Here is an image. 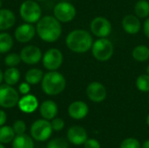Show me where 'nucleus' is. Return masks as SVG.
Listing matches in <instances>:
<instances>
[{
  "label": "nucleus",
  "instance_id": "8",
  "mask_svg": "<svg viewBox=\"0 0 149 148\" xmlns=\"http://www.w3.org/2000/svg\"><path fill=\"white\" fill-rule=\"evenodd\" d=\"M113 31V25L111 21L102 16L94 17L90 23V31L91 33L100 38H107Z\"/></svg>",
  "mask_w": 149,
  "mask_h": 148
},
{
  "label": "nucleus",
  "instance_id": "32",
  "mask_svg": "<svg viewBox=\"0 0 149 148\" xmlns=\"http://www.w3.org/2000/svg\"><path fill=\"white\" fill-rule=\"evenodd\" d=\"M52 130L55 132H60L64 129L65 127V121L64 120H62L61 118H54L53 120H52L51 122Z\"/></svg>",
  "mask_w": 149,
  "mask_h": 148
},
{
  "label": "nucleus",
  "instance_id": "27",
  "mask_svg": "<svg viewBox=\"0 0 149 148\" xmlns=\"http://www.w3.org/2000/svg\"><path fill=\"white\" fill-rule=\"evenodd\" d=\"M135 86L141 92H149V75L147 73L141 74L135 80Z\"/></svg>",
  "mask_w": 149,
  "mask_h": 148
},
{
  "label": "nucleus",
  "instance_id": "34",
  "mask_svg": "<svg viewBox=\"0 0 149 148\" xmlns=\"http://www.w3.org/2000/svg\"><path fill=\"white\" fill-rule=\"evenodd\" d=\"M31 91V86H30V84L27 83L26 81L25 82H23L19 85L18 86V92L23 94V95H26V94H29Z\"/></svg>",
  "mask_w": 149,
  "mask_h": 148
},
{
  "label": "nucleus",
  "instance_id": "29",
  "mask_svg": "<svg viewBox=\"0 0 149 148\" xmlns=\"http://www.w3.org/2000/svg\"><path fill=\"white\" fill-rule=\"evenodd\" d=\"M46 148H69L68 142L63 138H55L50 140Z\"/></svg>",
  "mask_w": 149,
  "mask_h": 148
},
{
  "label": "nucleus",
  "instance_id": "14",
  "mask_svg": "<svg viewBox=\"0 0 149 148\" xmlns=\"http://www.w3.org/2000/svg\"><path fill=\"white\" fill-rule=\"evenodd\" d=\"M36 34V27L30 23H25L19 25L14 31V36L17 41L25 44L30 42Z\"/></svg>",
  "mask_w": 149,
  "mask_h": 148
},
{
  "label": "nucleus",
  "instance_id": "24",
  "mask_svg": "<svg viewBox=\"0 0 149 148\" xmlns=\"http://www.w3.org/2000/svg\"><path fill=\"white\" fill-rule=\"evenodd\" d=\"M44 77V72L38 68H32L27 71L25 73L24 79L27 83L30 85H38L39 84Z\"/></svg>",
  "mask_w": 149,
  "mask_h": 148
},
{
  "label": "nucleus",
  "instance_id": "9",
  "mask_svg": "<svg viewBox=\"0 0 149 148\" xmlns=\"http://www.w3.org/2000/svg\"><path fill=\"white\" fill-rule=\"evenodd\" d=\"M19 101V93L12 85H0V106L3 108H12Z\"/></svg>",
  "mask_w": 149,
  "mask_h": 148
},
{
  "label": "nucleus",
  "instance_id": "43",
  "mask_svg": "<svg viewBox=\"0 0 149 148\" xmlns=\"http://www.w3.org/2000/svg\"><path fill=\"white\" fill-rule=\"evenodd\" d=\"M35 1H37V2H42V1H45V0H35Z\"/></svg>",
  "mask_w": 149,
  "mask_h": 148
},
{
  "label": "nucleus",
  "instance_id": "6",
  "mask_svg": "<svg viewBox=\"0 0 149 148\" xmlns=\"http://www.w3.org/2000/svg\"><path fill=\"white\" fill-rule=\"evenodd\" d=\"M52 132L53 130L51 122L45 119H40L34 121L30 129L31 138L39 142L46 141L52 136Z\"/></svg>",
  "mask_w": 149,
  "mask_h": 148
},
{
  "label": "nucleus",
  "instance_id": "22",
  "mask_svg": "<svg viewBox=\"0 0 149 148\" xmlns=\"http://www.w3.org/2000/svg\"><path fill=\"white\" fill-rule=\"evenodd\" d=\"M134 14L141 19L149 17V2L148 0H138L134 7Z\"/></svg>",
  "mask_w": 149,
  "mask_h": 148
},
{
  "label": "nucleus",
  "instance_id": "36",
  "mask_svg": "<svg viewBox=\"0 0 149 148\" xmlns=\"http://www.w3.org/2000/svg\"><path fill=\"white\" fill-rule=\"evenodd\" d=\"M7 120V114L3 110H0V126H4Z\"/></svg>",
  "mask_w": 149,
  "mask_h": 148
},
{
  "label": "nucleus",
  "instance_id": "1",
  "mask_svg": "<svg viewBox=\"0 0 149 148\" xmlns=\"http://www.w3.org/2000/svg\"><path fill=\"white\" fill-rule=\"evenodd\" d=\"M93 44V34L84 29H75L70 31L65 38L67 48L78 54H83L91 51Z\"/></svg>",
  "mask_w": 149,
  "mask_h": 148
},
{
  "label": "nucleus",
  "instance_id": "16",
  "mask_svg": "<svg viewBox=\"0 0 149 148\" xmlns=\"http://www.w3.org/2000/svg\"><path fill=\"white\" fill-rule=\"evenodd\" d=\"M89 113L88 105L82 100H76L70 104L68 107L69 116L76 120L85 119Z\"/></svg>",
  "mask_w": 149,
  "mask_h": 148
},
{
  "label": "nucleus",
  "instance_id": "7",
  "mask_svg": "<svg viewBox=\"0 0 149 148\" xmlns=\"http://www.w3.org/2000/svg\"><path fill=\"white\" fill-rule=\"evenodd\" d=\"M77 15V10L75 6L65 1L58 3L53 8V16L60 23H70Z\"/></svg>",
  "mask_w": 149,
  "mask_h": 148
},
{
  "label": "nucleus",
  "instance_id": "19",
  "mask_svg": "<svg viewBox=\"0 0 149 148\" xmlns=\"http://www.w3.org/2000/svg\"><path fill=\"white\" fill-rule=\"evenodd\" d=\"M16 22L14 12L9 9H0V31H3L10 29Z\"/></svg>",
  "mask_w": 149,
  "mask_h": 148
},
{
  "label": "nucleus",
  "instance_id": "3",
  "mask_svg": "<svg viewBox=\"0 0 149 148\" xmlns=\"http://www.w3.org/2000/svg\"><path fill=\"white\" fill-rule=\"evenodd\" d=\"M43 92L49 96H56L64 92L66 87L65 76L58 71H49L44 74L41 81Z\"/></svg>",
  "mask_w": 149,
  "mask_h": 148
},
{
  "label": "nucleus",
  "instance_id": "38",
  "mask_svg": "<svg viewBox=\"0 0 149 148\" xmlns=\"http://www.w3.org/2000/svg\"><path fill=\"white\" fill-rule=\"evenodd\" d=\"M3 80V72L1 71V69H0V85L2 84Z\"/></svg>",
  "mask_w": 149,
  "mask_h": 148
},
{
  "label": "nucleus",
  "instance_id": "41",
  "mask_svg": "<svg viewBox=\"0 0 149 148\" xmlns=\"http://www.w3.org/2000/svg\"><path fill=\"white\" fill-rule=\"evenodd\" d=\"M0 148H5L4 147V146H3V144L0 143Z\"/></svg>",
  "mask_w": 149,
  "mask_h": 148
},
{
  "label": "nucleus",
  "instance_id": "15",
  "mask_svg": "<svg viewBox=\"0 0 149 148\" xmlns=\"http://www.w3.org/2000/svg\"><path fill=\"white\" fill-rule=\"evenodd\" d=\"M67 139L74 146H81L88 139L86 129L79 126H72L67 131Z\"/></svg>",
  "mask_w": 149,
  "mask_h": 148
},
{
  "label": "nucleus",
  "instance_id": "37",
  "mask_svg": "<svg viewBox=\"0 0 149 148\" xmlns=\"http://www.w3.org/2000/svg\"><path fill=\"white\" fill-rule=\"evenodd\" d=\"M141 148H149V140H146L143 144H142V147Z\"/></svg>",
  "mask_w": 149,
  "mask_h": 148
},
{
  "label": "nucleus",
  "instance_id": "13",
  "mask_svg": "<svg viewBox=\"0 0 149 148\" xmlns=\"http://www.w3.org/2000/svg\"><path fill=\"white\" fill-rule=\"evenodd\" d=\"M121 26L123 31L129 35L138 34L142 29V24L141 18H139L135 14L126 15L121 21Z\"/></svg>",
  "mask_w": 149,
  "mask_h": 148
},
{
  "label": "nucleus",
  "instance_id": "2",
  "mask_svg": "<svg viewBox=\"0 0 149 148\" xmlns=\"http://www.w3.org/2000/svg\"><path fill=\"white\" fill-rule=\"evenodd\" d=\"M36 32L43 41L53 43L57 41L62 34L61 23L54 16L42 17L37 22Z\"/></svg>",
  "mask_w": 149,
  "mask_h": 148
},
{
  "label": "nucleus",
  "instance_id": "33",
  "mask_svg": "<svg viewBox=\"0 0 149 148\" xmlns=\"http://www.w3.org/2000/svg\"><path fill=\"white\" fill-rule=\"evenodd\" d=\"M84 148H100V144L97 140L87 139L84 143Z\"/></svg>",
  "mask_w": 149,
  "mask_h": 148
},
{
  "label": "nucleus",
  "instance_id": "23",
  "mask_svg": "<svg viewBox=\"0 0 149 148\" xmlns=\"http://www.w3.org/2000/svg\"><path fill=\"white\" fill-rule=\"evenodd\" d=\"M20 79V72L16 67H9L3 72V80L5 84L14 85L18 83Z\"/></svg>",
  "mask_w": 149,
  "mask_h": 148
},
{
  "label": "nucleus",
  "instance_id": "44",
  "mask_svg": "<svg viewBox=\"0 0 149 148\" xmlns=\"http://www.w3.org/2000/svg\"><path fill=\"white\" fill-rule=\"evenodd\" d=\"M149 93V92H148ZM148 103H149V94H148Z\"/></svg>",
  "mask_w": 149,
  "mask_h": 148
},
{
  "label": "nucleus",
  "instance_id": "39",
  "mask_svg": "<svg viewBox=\"0 0 149 148\" xmlns=\"http://www.w3.org/2000/svg\"><path fill=\"white\" fill-rule=\"evenodd\" d=\"M146 73L149 75V65H148L147 67H146Z\"/></svg>",
  "mask_w": 149,
  "mask_h": 148
},
{
  "label": "nucleus",
  "instance_id": "10",
  "mask_svg": "<svg viewBox=\"0 0 149 148\" xmlns=\"http://www.w3.org/2000/svg\"><path fill=\"white\" fill-rule=\"evenodd\" d=\"M64 56L58 48H50L47 50L42 58L44 67L48 71H57L63 64Z\"/></svg>",
  "mask_w": 149,
  "mask_h": 148
},
{
  "label": "nucleus",
  "instance_id": "17",
  "mask_svg": "<svg viewBox=\"0 0 149 148\" xmlns=\"http://www.w3.org/2000/svg\"><path fill=\"white\" fill-rule=\"evenodd\" d=\"M18 108L24 113H32L38 107V99L31 94L24 95L17 103Z\"/></svg>",
  "mask_w": 149,
  "mask_h": 148
},
{
  "label": "nucleus",
  "instance_id": "40",
  "mask_svg": "<svg viewBox=\"0 0 149 148\" xmlns=\"http://www.w3.org/2000/svg\"><path fill=\"white\" fill-rule=\"evenodd\" d=\"M146 121H147V124H148V126H149V113H148V115L147 116V120H146Z\"/></svg>",
  "mask_w": 149,
  "mask_h": 148
},
{
  "label": "nucleus",
  "instance_id": "35",
  "mask_svg": "<svg viewBox=\"0 0 149 148\" xmlns=\"http://www.w3.org/2000/svg\"><path fill=\"white\" fill-rule=\"evenodd\" d=\"M142 30H143V32H144V35L146 36V38L149 39V17L145 19L143 25H142Z\"/></svg>",
  "mask_w": 149,
  "mask_h": 148
},
{
  "label": "nucleus",
  "instance_id": "30",
  "mask_svg": "<svg viewBox=\"0 0 149 148\" xmlns=\"http://www.w3.org/2000/svg\"><path fill=\"white\" fill-rule=\"evenodd\" d=\"M120 148H141V145L138 140L134 138H127L121 142Z\"/></svg>",
  "mask_w": 149,
  "mask_h": 148
},
{
  "label": "nucleus",
  "instance_id": "31",
  "mask_svg": "<svg viewBox=\"0 0 149 148\" xmlns=\"http://www.w3.org/2000/svg\"><path fill=\"white\" fill-rule=\"evenodd\" d=\"M13 130L16 133V135L17 134H24L26 131V124L24 120H17L14 122L13 124Z\"/></svg>",
  "mask_w": 149,
  "mask_h": 148
},
{
  "label": "nucleus",
  "instance_id": "28",
  "mask_svg": "<svg viewBox=\"0 0 149 148\" xmlns=\"http://www.w3.org/2000/svg\"><path fill=\"white\" fill-rule=\"evenodd\" d=\"M21 61L20 55L17 53H10L4 58V64L8 67H16Z\"/></svg>",
  "mask_w": 149,
  "mask_h": 148
},
{
  "label": "nucleus",
  "instance_id": "18",
  "mask_svg": "<svg viewBox=\"0 0 149 148\" xmlns=\"http://www.w3.org/2000/svg\"><path fill=\"white\" fill-rule=\"evenodd\" d=\"M58 112V105L53 100H45L39 106V113L43 119L47 120H53Z\"/></svg>",
  "mask_w": 149,
  "mask_h": 148
},
{
  "label": "nucleus",
  "instance_id": "21",
  "mask_svg": "<svg viewBox=\"0 0 149 148\" xmlns=\"http://www.w3.org/2000/svg\"><path fill=\"white\" fill-rule=\"evenodd\" d=\"M132 57L137 62H146L149 59V47L145 44H138L132 51Z\"/></svg>",
  "mask_w": 149,
  "mask_h": 148
},
{
  "label": "nucleus",
  "instance_id": "5",
  "mask_svg": "<svg viewBox=\"0 0 149 148\" xmlns=\"http://www.w3.org/2000/svg\"><path fill=\"white\" fill-rule=\"evenodd\" d=\"M22 19L30 24L37 23L42 17V10L38 3L35 0L24 1L19 8Z\"/></svg>",
  "mask_w": 149,
  "mask_h": 148
},
{
  "label": "nucleus",
  "instance_id": "4",
  "mask_svg": "<svg viewBox=\"0 0 149 148\" xmlns=\"http://www.w3.org/2000/svg\"><path fill=\"white\" fill-rule=\"evenodd\" d=\"M91 52L93 58L100 62H106L112 58L114 53V45L107 38H100L93 41Z\"/></svg>",
  "mask_w": 149,
  "mask_h": 148
},
{
  "label": "nucleus",
  "instance_id": "42",
  "mask_svg": "<svg viewBox=\"0 0 149 148\" xmlns=\"http://www.w3.org/2000/svg\"><path fill=\"white\" fill-rule=\"evenodd\" d=\"M2 6H3V3H2V1L0 0V9L2 8Z\"/></svg>",
  "mask_w": 149,
  "mask_h": 148
},
{
  "label": "nucleus",
  "instance_id": "11",
  "mask_svg": "<svg viewBox=\"0 0 149 148\" xmlns=\"http://www.w3.org/2000/svg\"><path fill=\"white\" fill-rule=\"evenodd\" d=\"M86 93L87 98L94 103H101L107 97V90L106 86L99 81L89 83L86 86Z\"/></svg>",
  "mask_w": 149,
  "mask_h": 148
},
{
  "label": "nucleus",
  "instance_id": "25",
  "mask_svg": "<svg viewBox=\"0 0 149 148\" xmlns=\"http://www.w3.org/2000/svg\"><path fill=\"white\" fill-rule=\"evenodd\" d=\"M16 133L13 130V127L10 126H0V143L9 144L13 141Z\"/></svg>",
  "mask_w": 149,
  "mask_h": 148
},
{
  "label": "nucleus",
  "instance_id": "26",
  "mask_svg": "<svg viewBox=\"0 0 149 148\" xmlns=\"http://www.w3.org/2000/svg\"><path fill=\"white\" fill-rule=\"evenodd\" d=\"M13 47V38L7 32L0 33V53H6Z\"/></svg>",
  "mask_w": 149,
  "mask_h": 148
},
{
  "label": "nucleus",
  "instance_id": "20",
  "mask_svg": "<svg viewBox=\"0 0 149 148\" xmlns=\"http://www.w3.org/2000/svg\"><path fill=\"white\" fill-rule=\"evenodd\" d=\"M12 148H34L33 139L25 133L17 134L12 141Z\"/></svg>",
  "mask_w": 149,
  "mask_h": 148
},
{
  "label": "nucleus",
  "instance_id": "12",
  "mask_svg": "<svg viewBox=\"0 0 149 148\" xmlns=\"http://www.w3.org/2000/svg\"><path fill=\"white\" fill-rule=\"evenodd\" d=\"M19 55H20L21 60L24 64L29 65L38 64L43 58L41 50L38 46L33 45V44L24 46L21 50Z\"/></svg>",
  "mask_w": 149,
  "mask_h": 148
}]
</instances>
